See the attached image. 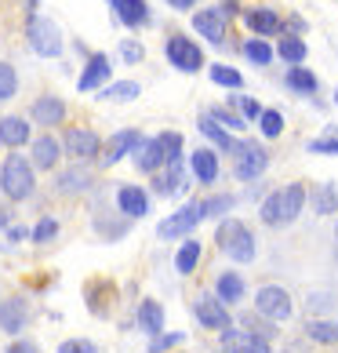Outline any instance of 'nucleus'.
I'll use <instances>...</instances> for the list:
<instances>
[{"label":"nucleus","instance_id":"1","mask_svg":"<svg viewBox=\"0 0 338 353\" xmlns=\"http://www.w3.org/2000/svg\"><path fill=\"white\" fill-rule=\"evenodd\" d=\"M306 186L302 182H288V186L273 190L269 197L262 201V208H258V219L266 222V226H288V222H295L298 215H302L306 208Z\"/></svg>","mask_w":338,"mask_h":353},{"label":"nucleus","instance_id":"2","mask_svg":"<svg viewBox=\"0 0 338 353\" xmlns=\"http://www.w3.org/2000/svg\"><path fill=\"white\" fill-rule=\"evenodd\" d=\"M0 190H4V197L8 201H25V197H33V190H36V168L30 157H22V153H8V161L4 168H0Z\"/></svg>","mask_w":338,"mask_h":353},{"label":"nucleus","instance_id":"3","mask_svg":"<svg viewBox=\"0 0 338 353\" xmlns=\"http://www.w3.org/2000/svg\"><path fill=\"white\" fill-rule=\"evenodd\" d=\"M215 244L222 248L233 263H251V259H255V237H251L248 222H240V219H233V215L218 222Z\"/></svg>","mask_w":338,"mask_h":353},{"label":"nucleus","instance_id":"4","mask_svg":"<svg viewBox=\"0 0 338 353\" xmlns=\"http://www.w3.org/2000/svg\"><path fill=\"white\" fill-rule=\"evenodd\" d=\"M266 168H269V150L255 139H240L237 153H233V175L240 182H255V179H262Z\"/></svg>","mask_w":338,"mask_h":353},{"label":"nucleus","instance_id":"5","mask_svg":"<svg viewBox=\"0 0 338 353\" xmlns=\"http://www.w3.org/2000/svg\"><path fill=\"white\" fill-rule=\"evenodd\" d=\"M25 41H30V48L41 59H59L62 55V30L44 15H30V22H25Z\"/></svg>","mask_w":338,"mask_h":353},{"label":"nucleus","instance_id":"6","mask_svg":"<svg viewBox=\"0 0 338 353\" xmlns=\"http://www.w3.org/2000/svg\"><path fill=\"white\" fill-rule=\"evenodd\" d=\"M255 313H262L266 321L280 324V321H288L295 313V303H291V295L284 292L280 284H262L255 292Z\"/></svg>","mask_w":338,"mask_h":353},{"label":"nucleus","instance_id":"7","mask_svg":"<svg viewBox=\"0 0 338 353\" xmlns=\"http://www.w3.org/2000/svg\"><path fill=\"white\" fill-rule=\"evenodd\" d=\"M204 222V208H200V201H193V204H186V208H178L175 215H167L160 226H157V237L160 241H178V237H189L193 230H197Z\"/></svg>","mask_w":338,"mask_h":353},{"label":"nucleus","instance_id":"8","mask_svg":"<svg viewBox=\"0 0 338 353\" xmlns=\"http://www.w3.org/2000/svg\"><path fill=\"white\" fill-rule=\"evenodd\" d=\"M193 313H197V321L204 324V328H211V332H218V335H222L226 328H233L229 306H226L218 295H207V292H200L197 299H193Z\"/></svg>","mask_w":338,"mask_h":353},{"label":"nucleus","instance_id":"9","mask_svg":"<svg viewBox=\"0 0 338 353\" xmlns=\"http://www.w3.org/2000/svg\"><path fill=\"white\" fill-rule=\"evenodd\" d=\"M62 150H66V157H73V161H98L102 139H98V132H91V128H66Z\"/></svg>","mask_w":338,"mask_h":353},{"label":"nucleus","instance_id":"10","mask_svg":"<svg viewBox=\"0 0 338 353\" xmlns=\"http://www.w3.org/2000/svg\"><path fill=\"white\" fill-rule=\"evenodd\" d=\"M164 51H167V59H171V66L182 70V73H197V70H204V51L193 44L189 37H182V33L167 37Z\"/></svg>","mask_w":338,"mask_h":353},{"label":"nucleus","instance_id":"11","mask_svg":"<svg viewBox=\"0 0 338 353\" xmlns=\"http://www.w3.org/2000/svg\"><path fill=\"white\" fill-rule=\"evenodd\" d=\"M222 350L226 353H269V343L262 335H255L248 328H226L222 335Z\"/></svg>","mask_w":338,"mask_h":353},{"label":"nucleus","instance_id":"12","mask_svg":"<svg viewBox=\"0 0 338 353\" xmlns=\"http://www.w3.org/2000/svg\"><path fill=\"white\" fill-rule=\"evenodd\" d=\"M138 146H142V132H135V128H124V132H116V135L109 139V146L102 150L98 164L109 168V164H116V161H124L127 153H135Z\"/></svg>","mask_w":338,"mask_h":353},{"label":"nucleus","instance_id":"13","mask_svg":"<svg viewBox=\"0 0 338 353\" xmlns=\"http://www.w3.org/2000/svg\"><path fill=\"white\" fill-rule=\"evenodd\" d=\"M25 324H30V303H25L22 295H11L0 303V332L8 335H19Z\"/></svg>","mask_w":338,"mask_h":353},{"label":"nucleus","instance_id":"14","mask_svg":"<svg viewBox=\"0 0 338 353\" xmlns=\"http://www.w3.org/2000/svg\"><path fill=\"white\" fill-rule=\"evenodd\" d=\"M30 117H33V124H41V128H55V124L66 121V102L59 95H36L33 106H30Z\"/></svg>","mask_w":338,"mask_h":353},{"label":"nucleus","instance_id":"15","mask_svg":"<svg viewBox=\"0 0 338 353\" xmlns=\"http://www.w3.org/2000/svg\"><path fill=\"white\" fill-rule=\"evenodd\" d=\"M62 153H66V150L59 146L55 135H36L30 142V161H33L36 172H51V168H59V157Z\"/></svg>","mask_w":338,"mask_h":353},{"label":"nucleus","instance_id":"16","mask_svg":"<svg viewBox=\"0 0 338 353\" xmlns=\"http://www.w3.org/2000/svg\"><path fill=\"white\" fill-rule=\"evenodd\" d=\"M131 161H135V168H138V172H146V175H157L160 168H167V153H164V146H160V139L153 135V139H142V146L131 153Z\"/></svg>","mask_w":338,"mask_h":353},{"label":"nucleus","instance_id":"17","mask_svg":"<svg viewBox=\"0 0 338 353\" xmlns=\"http://www.w3.org/2000/svg\"><path fill=\"white\" fill-rule=\"evenodd\" d=\"M193 30L200 37H207L211 44H226V15L222 8H204L193 15Z\"/></svg>","mask_w":338,"mask_h":353},{"label":"nucleus","instance_id":"18","mask_svg":"<svg viewBox=\"0 0 338 353\" xmlns=\"http://www.w3.org/2000/svg\"><path fill=\"white\" fill-rule=\"evenodd\" d=\"M91 172L84 164H73V168H66V172H59L55 175V193H62V197H73V193H87L91 190Z\"/></svg>","mask_w":338,"mask_h":353},{"label":"nucleus","instance_id":"19","mask_svg":"<svg viewBox=\"0 0 338 353\" xmlns=\"http://www.w3.org/2000/svg\"><path fill=\"white\" fill-rule=\"evenodd\" d=\"M116 204H120V212L127 219H142L149 212V193L142 186H135V182H127V186L116 190Z\"/></svg>","mask_w":338,"mask_h":353},{"label":"nucleus","instance_id":"20","mask_svg":"<svg viewBox=\"0 0 338 353\" xmlns=\"http://www.w3.org/2000/svg\"><path fill=\"white\" fill-rule=\"evenodd\" d=\"M30 142V121L25 117H0V146L19 150Z\"/></svg>","mask_w":338,"mask_h":353},{"label":"nucleus","instance_id":"21","mask_svg":"<svg viewBox=\"0 0 338 353\" xmlns=\"http://www.w3.org/2000/svg\"><path fill=\"white\" fill-rule=\"evenodd\" d=\"M215 295L222 299L226 306H237L244 295H248V288H244V277L237 270H222L218 273V281H215Z\"/></svg>","mask_w":338,"mask_h":353},{"label":"nucleus","instance_id":"22","mask_svg":"<svg viewBox=\"0 0 338 353\" xmlns=\"http://www.w3.org/2000/svg\"><path fill=\"white\" fill-rule=\"evenodd\" d=\"M244 22H248L258 37H277L284 30V22L277 19V11H273V8H248V11H244Z\"/></svg>","mask_w":338,"mask_h":353},{"label":"nucleus","instance_id":"23","mask_svg":"<svg viewBox=\"0 0 338 353\" xmlns=\"http://www.w3.org/2000/svg\"><path fill=\"white\" fill-rule=\"evenodd\" d=\"M113 15H116V22L138 30V26L149 22V8H146V0H113Z\"/></svg>","mask_w":338,"mask_h":353},{"label":"nucleus","instance_id":"24","mask_svg":"<svg viewBox=\"0 0 338 353\" xmlns=\"http://www.w3.org/2000/svg\"><path fill=\"white\" fill-rule=\"evenodd\" d=\"M197 128H200V135H204L207 142H211V146H218L222 153H237L240 142L233 139V135H229V132H226V128L218 124V121H211L207 113H200V124H197Z\"/></svg>","mask_w":338,"mask_h":353},{"label":"nucleus","instance_id":"25","mask_svg":"<svg viewBox=\"0 0 338 353\" xmlns=\"http://www.w3.org/2000/svg\"><path fill=\"white\" fill-rule=\"evenodd\" d=\"M138 328L146 335H164V306L157 303V299H142L138 303Z\"/></svg>","mask_w":338,"mask_h":353},{"label":"nucleus","instance_id":"26","mask_svg":"<svg viewBox=\"0 0 338 353\" xmlns=\"http://www.w3.org/2000/svg\"><path fill=\"white\" fill-rule=\"evenodd\" d=\"M109 77V59L102 55V51H95V55L87 59V66H84V73H81V81H76V88L81 91H91V88H98L102 81Z\"/></svg>","mask_w":338,"mask_h":353},{"label":"nucleus","instance_id":"27","mask_svg":"<svg viewBox=\"0 0 338 353\" xmlns=\"http://www.w3.org/2000/svg\"><path fill=\"white\" fill-rule=\"evenodd\" d=\"M189 168H193V175H197V182H215L218 179V153L197 150L189 157Z\"/></svg>","mask_w":338,"mask_h":353},{"label":"nucleus","instance_id":"28","mask_svg":"<svg viewBox=\"0 0 338 353\" xmlns=\"http://www.w3.org/2000/svg\"><path fill=\"white\" fill-rule=\"evenodd\" d=\"M200 255H204V248H200V241H182V248L175 252V270L182 273V277H189L193 270H197V263H200Z\"/></svg>","mask_w":338,"mask_h":353},{"label":"nucleus","instance_id":"29","mask_svg":"<svg viewBox=\"0 0 338 353\" xmlns=\"http://www.w3.org/2000/svg\"><path fill=\"white\" fill-rule=\"evenodd\" d=\"M313 212L317 215H335L338 212V186L335 182H320L313 190Z\"/></svg>","mask_w":338,"mask_h":353},{"label":"nucleus","instance_id":"30","mask_svg":"<svg viewBox=\"0 0 338 353\" xmlns=\"http://www.w3.org/2000/svg\"><path fill=\"white\" fill-rule=\"evenodd\" d=\"M277 55L288 62V66H302V62H306V41H302V37H288V33H284L280 44H277Z\"/></svg>","mask_w":338,"mask_h":353},{"label":"nucleus","instance_id":"31","mask_svg":"<svg viewBox=\"0 0 338 353\" xmlns=\"http://www.w3.org/2000/svg\"><path fill=\"white\" fill-rule=\"evenodd\" d=\"M233 204H237V197H233V193H211V197H204V201H200L204 219H229Z\"/></svg>","mask_w":338,"mask_h":353},{"label":"nucleus","instance_id":"32","mask_svg":"<svg viewBox=\"0 0 338 353\" xmlns=\"http://www.w3.org/2000/svg\"><path fill=\"white\" fill-rule=\"evenodd\" d=\"M186 186V175H182V161L178 164H167V172H157L153 175V190L157 193H175Z\"/></svg>","mask_w":338,"mask_h":353},{"label":"nucleus","instance_id":"33","mask_svg":"<svg viewBox=\"0 0 338 353\" xmlns=\"http://www.w3.org/2000/svg\"><path fill=\"white\" fill-rule=\"evenodd\" d=\"M288 88L298 91V95H313V91L320 88V81H317V77L309 73L306 66H291V70H288Z\"/></svg>","mask_w":338,"mask_h":353},{"label":"nucleus","instance_id":"34","mask_svg":"<svg viewBox=\"0 0 338 353\" xmlns=\"http://www.w3.org/2000/svg\"><path fill=\"white\" fill-rule=\"evenodd\" d=\"M306 335L313 339V343H320V346H331V343H338V324H331V321H309L306 324Z\"/></svg>","mask_w":338,"mask_h":353},{"label":"nucleus","instance_id":"35","mask_svg":"<svg viewBox=\"0 0 338 353\" xmlns=\"http://www.w3.org/2000/svg\"><path fill=\"white\" fill-rule=\"evenodd\" d=\"M244 55H248V59L255 62V66H269L277 51H273V48H269V41H262V37H251V41H244Z\"/></svg>","mask_w":338,"mask_h":353},{"label":"nucleus","instance_id":"36","mask_svg":"<svg viewBox=\"0 0 338 353\" xmlns=\"http://www.w3.org/2000/svg\"><path fill=\"white\" fill-rule=\"evenodd\" d=\"M138 84L135 81H116V84H109L106 91H102V99L106 102H131V99H138Z\"/></svg>","mask_w":338,"mask_h":353},{"label":"nucleus","instance_id":"37","mask_svg":"<svg viewBox=\"0 0 338 353\" xmlns=\"http://www.w3.org/2000/svg\"><path fill=\"white\" fill-rule=\"evenodd\" d=\"M207 117H211V121H218L226 132H244V128H248V121H244L240 113H233V110H226V106H211V110H207Z\"/></svg>","mask_w":338,"mask_h":353},{"label":"nucleus","instance_id":"38","mask_svg":"<svg viewBox=\"0 0 338 353\" xmlns=\"http://www.w3.org/2000/svg\"><path fill=\"white\" fill-rule=\"evenodd\" d=\"M15 91H19V73L11 62H0V102H8V99H15Z\"/></svg>","mask_w":338,"mask_h":353},{"label":"nucleus","instance_id":"39","mask_svg":"<svg viewBox=\"0 0 338 353\" xmlns=\"http://www.w3.org/2000/svg\"><path fill=\"white\" fill-rule=\"evenodd\" d=\"M240 328H248V332H255V335H262L266 343H273V335H277V328H273V321H266L262 313H248Z\"/></svg>","mask_w":338,"mask_h":353},{"label":"nucleus","instance_id":"40","mask_svg":"<svg viewBox=\"0 0 338 353\" xmlns=\"http://www.w3.org/2000/svg\"><path fill=\"white\" fill-rule=\"evenodd\" d=\"M211 81L218 84V88H244V77H240V70H233V66H211Z\"/></svg>","mask_w":338,"mask_h":353},{"label":"nucleus","instance_id":"41","mask_svg":"<svg viewBox=\"0 0 338 353\" xmlns=\"http://www.w3.org/2000/svg\"><path fill=\"white\" fill-rule=\"evenodd\" d=\"M258 128H262L266 139H280V132H284V117H280V110H262V117H258Z\"/></svg>","mask_w":338,"mask_h":353},{"label":"nucleus","instance_id":"42","mask_svg":"<svg viewBox=\"0 0 338 353\" xmlns=\"http://www.w3.org/2000/svg\"><path fill=\"white\" fill-rule=\"evenodd\" d=\"M157 139H160V146L167 153V164H178L182 161V135L178 132H160Z\"/></svg>","mask_w":338,"mask_h":353},{"label":"nucleus","instance_id":"43","mask_svg":"<svg viewBox=\"0 0 338 353\" xmlns=\"http://www.w3.org/2000/svg\"><path fill=\"white\" fill-rule=\"evenodd\" d=\"M59 237V222L51 219V215H44L41 222H36V230H33V241L36 244H47V241H55Z\"/></svg>","mask_w":338,"mask_h":353},{"label":"nucleus","instance_id":"44","mask_svg":"<svg viewBox=\"0 0 338 353\" xmlns=\"http://www.w3.org/2000/svg\"><path fill=\"white\" fill-rule=\"evenodd\" d=\"M182 332H164V335H157V339H149V353H164V350H175L178 343H182Z\"/></svg>","mask_w":338,"mask_h":353},{"label":"nucleus","instance_id":"45","mask_svg":"<svg viewBox=\"0 0 338 353\" xmlns=\"http://www.w3.org/2000/svg\"><path fill=\"white\" fill-rule=\"evenodd\" d=\"M229 106H237L244 121H258V117H262V106H258L255 99H244V95H237V99H229Z\"/></svg>","mask_w":338,"mask_h":353},{"label":"nucleus","instance_id":"46","mask_svg":"<svg viewBox=\"0 0 338 353\" xmlns=\"http://www.w3.org/2000/svg\"><path fill=\"white\" fill-rule=\"evenodd\" d=\"M306 150L317 153V157H338V139H328V135H324V139H313Z\"/></svg>","mask_w":338,"mask_h":353},{"label":"nucleus","instance_id":"47","mask_svg":"<svg viewBox=\"0 0 338 353\" xmlns=\"http://www.w3.org/2000/svg\"><path fill=\"white\" fill-rule=\"evenodd\" d=\"M120 59L131 62V66H138V62L146 59V51H142V44H135V41H124L120 44Z\"/></svg>","mask_w":338,"mask_h":353},{"label":"nucleus","instance_id":"48","mask_svg":"<svg viewBox=\"0 0 338 353\" xmlns=\"http://www.w3.org/2000/svg\"><path fill=\"white\" fill-rule=\"evenodd\" d=\"M59 353H95V346H91L87 339H66V343L59 346Z\"/></svg>","mask_w":338,"mask_h":353},{"label":"nucleus","instance_id":"49","mask_svg":"<svg viewBox=\"0 0 338 353\" xmlns=\"http://www.w3.org/2000/svg\"><path fill=\"white\" fill-rule=\"evenodd\" d=\"M8 353H41L36 350V343H30V339H19V343H11Z\"/></svg>","mask_w":338,"mask_h":353},{"label":"nucleus","instance_id":"50","mask_svg":"<svg viewBox=\"0 0 338 353\" xmlns=\"http://www.w3.org/2000/svg\"><path fill=\"white\" fill-rule=\"evenodd\" d=\"M240 11V0H222V15H237Z\"/></svg>","mask_w":338,"mask_h":353},{"label":"nucleus","instance_id":"51","mask_svg":"<svg viewBox=\"0 0 338 353\" xmlns=\"http://www.w3.org/2000/svg\"><path fill=\"white\" fill-rule=\"evenodd\" d=\"M167 4H171L175 11H189L193 4H197V0H167Z\"/></svg>","mask_w":338,"mask_h":353},{"label":"nucleus","instance_id":"52","mask_svg":"<svg viewBox=\"0 0 338 353\" xmlns=\"http://www.w3.org/2000/svg\"><path fill=\"white\" fill-rule=\"evenodd\" d=\"M335 102H338V88H335Z\"/></svg>","mask_w":338,"mask_h":353},{"label":"nucleus","instance_id":"53","mask_svg":"<svg viewBox=\"0 0 338 353\" xmlns=\"http://www.w3.org/2000/svg\"><path fill=\"white\" fill-rule=\"evenodd\" d=\"M335 241H338V226H335Z\"/></svg>","mask_w":338,"mask_h":353},{"label":"nucleus","instance_id":"54","mask_svg":"<svg viewBox=\"0 0 338 353\" xmlns=\"http://www.w3.org/2000/svg\"><path fill=\"white\" fill-rule=\"evenodd\" d=\"M0 230H4V219H0Z\"/></svg>","mask_w":338,"mask_h":353},{"label":"nucleus","instance_id":"55","mask_svg":"<svg viewBox=\"0 0 338 353\" xmlns=\"http://www.w3.org/2000/svg\"><path fill=\"white\" fill-rule=\"evenodd\" d=\"M33 4H36V0H30V8H33Z\"/></svg>","mask_w":338,"mask_h":353},{"label":"nucleus","instance_id":"56","mask_svg":"<svg viewBox=\"0 0 338 353\" xmlns=\"http://www.w3.org/2000/svg\"><path fill=\"white\" fill-rule=\"evenodd\" d=\"M109 4H113V0H109Z\"/></svg>","mask_w":338,"mask_h":353}]
</instances>
